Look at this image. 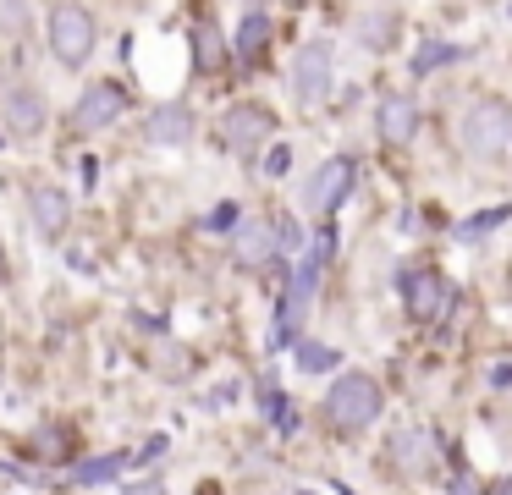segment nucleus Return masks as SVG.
<instances>
[{"label":"nucleus","instance_id":"1","mask_svg":"<svg viewBox=\"0 0 512 495\" xmlns=\"http://www.w3.org/2000/svg\"><path fill=\"white\" fill-rule=\"evenodd\" d=\"M320 407H325V424H331L336 435H364V429L380 418V407H386V391H380L375 374L347 369V374L331 380V391H325Z\"/></svg>","mask_w":512,"mask_h":495},{"label":"nucleus","instance_id":"2","mask_svg":"<svg viewBox=\"0 0 512 495\" xmlns=\"http://www.w3.org/2000/svg\"><path fill=\"white\" fill-rule=\"evenodd\" d=\"M50 55H56L61 66H83L94 55V39H100V28H94V11L78 6V0H61L56 11H50Z\"/></svg>","mask_w":512,"mask_h":495},{"label":"nucleus","instance_id":"3","mask_svg":"<svg viewBox=\"0 0 512 495\" xmlns=\"http://www.w3.org/2000/svg\"><path fill=\"white\" fill-rule=\"evenodd\" d=\"M457 138H463V149L474 154V160H496L512 143V110L501 105V99H474V105L463 110Z\"/></svg>","mask_w":512,"mask_h":495},{"label":"nucleus","instance_id":"4","mask_svg":"<svg viewBox=\"0 0 512 495\" xmlns=\"http://www.w3.org/2000/svg\"><path fill=\"white\" fill-rule=\"evenodd\" d=\"M292 99H303V105H320L325 94H331L336 83V66H331V50L325 44H303L298 55H292Z\"/></svg>","mask_w":512,"mask_h":495},{"label":"nucleus","instance_id":"5","mask_svg":"<svg viewBox=\"0 0 512 495\" xmlns=\"http://www.w3.org/2000/svg\"><path fill=\"white\" fill-rule=\"evenodd\" d=\"M353 182H358V165L347 160V154H336V160H325L320 171H314L303 204H309L314 215H336V209L347 204V193H353Z\"/></svg>","mask_w":512,"mask_h":495},{"label":"nucleus","instance_id":"6","mask_svg":"<svg viewBox=\"0 0 512 495\" xmlns=\"http://www.w3.org/2000/svg\"><path fill=\"white\" fill-rule=\"evenodd\" d=\"M402 303H408V319H441L452 308V286H446L441 270H402Z\"/></svg>","mask_w":512,"mask_h":495},{"label":"nucleus","instance_id":"7","mask_svg":"<svg viewBox=\"0 0 512 495\" xmlns=\"http://www.w3.org/2000/svg\"><path fill=\"white\" fill-rule=\"evenodd\" d=\"M0 116H6V127H12L17 138H34V132H45L50 105L34 83H6L0 88Z\"/></svg>","mask_w":512,"mask_h":495},{"label":"nucleus","instance_id":"8","mask_svg":"<svg viewBox=\"0 0 512 495\" xmlns=\"http://www.w3.org/2000/svg\"><path fill=\"white\" fill-rule=\"evenodd\" d=\"M122 105H127L122 83H89L83 99L72 105V132H105L116 116H122Z\"/></svg>","mask_w":512,"mask_h":495},{"label":"nucleus","instance_id":"9","mask_svg":"<svg viewBox=\"0 0 512 495\" xmlns=\"http://www.w3.org/2000/svg\"><path fill=\"white\" fill-rule=\"evenodd\" d=\"M430 451H435V440L424 435V429L402 424V429L386 435V468L402 473V479H419V473H430V462H435Z\"/></svg>","mask_w":512,"mask_h":495},{"label":"nucleus","instance_id":"10","mask_svg":"<svg viewBox=\"0 0 512 495\" xmlns=\"http://www.w3.org/2000/svg\"><path fill=\"white\" fill-rule=\"evenodd\" d=\"M419 105H413V99L408 94H386V99H380V105H375V132H380V143H397V149H402V143H413V138H419Z\"/></svg>","mask_w":512,"mask_h":495},{"label":"nucleus","instance_id":"11","mask_svg":"<svg viewBox=\"0 0 512 495\" xmlns=\"http://www.w3.org/2000/svg\"><path fill=\"white\" fill-rule=\"evenodd\" d=\"M232 237H237V264H243V270H265V264H276L281 237L270 231V220L248 215V220H237Z\"/></svg>","mask_w":512,"mask_h":495},{"label":"nucleus","instance_id":"12","mask_svg":"<svg viewBox=\"0 0 512 495\" xmlns=\"http://www.w3.org/2000/svg\"><path fill=\"white\" fill-rule=\"evenodd\" d=\"M270 110H259V105H232L226 110V121H221V138H226V149H237V154H248V149H259V143L270 138Z\"/></svg>","mask_w":512,"mask_h":495},{"label":"nucleus","instance_id":"13","mask_svg":"<svg viewBox=\"0 0 512 495\" xmlns=\"http://www.w3.org/2000/svg\"><path fill=\"white\" fill-rule=\"evenodd\" d=\"M28 215H34V226L45 231V237H61V231H67V220H72V198H67V187H56V182H34V187H28Z\"/></svg>","mask_w":512,"mask_h":495},{"label":"nucleus","instance_id":"14","mask_svg":"<svg viewBox=\"0 0 512 495\" xmlns=\"http://www.w3.org/2000/svg\"><path fill=\"white\" fill-rule=\"evenodd\" d=\"M144 138L160 143V149H182V143L193 138V110H188V105H160V110H149Z\"/></svg>","mask_w":512,"mask_h":495},{"label":"nucleus","instance_id":"15","mask_svg":"<svg viewBox=\"0 0 512 495\" xmlns=\"http://www.w3.org/2000/svg\"><path fill=\"white\" fill-rule=\"evenodd\" d=\"M265 44H270V17H265V11H248L243 28H237V55L254 61V55H265Z\"/></svg>","mask_w":512,"mask_h":495},{"label":"nucleus","instance_id":"16","mask_svg":"<svg viewBox=\"0 0 512 495\" xmlns=\"http://www.w3.org/2000/svg\"><path fill=\"white\" fill-rule=\"evenodd\" d=\"M127 468V457H89V462H72V484H83V490H89V484H105V479H116V473Z\"/></svg>","mask_w":512,"mask_h":495},{"label":"nucleus","instance_id":"17","mask_svg":"<svg viewBox=\"0 0 512 495\" xmlns=\"http://www.w3.org/2000/svg\"><path fill=\"white\" fill-rule=\"evenodd\" d=\"M292 358H298L303 374H331L336 363H342L331 347H320V341H298V347H292Z\"/></svg>","mask_w":512,"mask_h":495},{"label":"nucleus","instance_id":"18","mask_svg":"<svg viewBox=\"0 0 512 495\" xmlns=\"http://www.w3.org/2000/svg\"><path fill=\"white\" fill-rule=\"evenodd\" d=\"M457 55H463V50H457V44H441V39H430V44H419V55H413V72H441V66H452L457 61Z\"/></svg>","mask_w":512,"mask_h":495},{"label":"nucleus","instance_id":"19","mask_svg":"<svg viewBox=\"0 0 512 495\" xmlns=\"http://www.w3.org/2000/svg\"><path fill=\"white\" fill-rule=\"evenodd\" d=\"M193 50H199V66H204V72H215V66H221V39H215V28H199Z\"/></svg>","mask_w":512,"mask_h":495},{"label":"nucleus","instance_id":"20","mask_svg":"<svg viewBox=\"0 0 512 495\" xmlns=\"http://www.w3.org/2000/svg\"><path fill=\"white\" fill-rule=\"evenodd\" d=\"M501 220H507V209H485V215H474V220H463V226H457V237H485L490 226H501Z\"/></svg>","mask_w":512,"mask_h":495},{"label":"nucleus","instance_id":"21","mask_svg":"<svg viewBox=\"0 0 512 495\" xmlns=\"http://www.w3.org/2000/svg\"><path fill=\"white\" fill-rule=\"evenodd\" d=\"M391 33H397V22H391V17H369L364 28H358V39L375 50V44H391Z\"/></svg>","mask_w":512,"mask_h":495},{"label":"nucleus","instance_id":"22","mask_svg":"<svg viewBox=\"0 0 512 495\" xmlns=\"http://www.w3.org/2000/svg\"><path fill=\"white\" fill-rule=\"evenodd\" d=\"M39 446H45V451H39L45 462H61V457H67V446H72V440L61 435V429H45V435H39Z\"/></svg>","mask_w":512,"mask_h":495},{"label":"nucleus","instance_id":"23","mask_svg":"<svg viewBox=\"0 0 512 495\" xmlns=\"http://www.w3.org/2000/svg\"><path fill=\"white\" fill-rule=\"evenodd\" d=\"M237 391H243L237 380H221V385L210 391V407H226V402H237Z\"/></svg>","mask_w":512,"mask_h":495},{"label":"nucleus","instance_id":"24","mask_svg":"<svg viewBox=\"0 0 512 495\" xmlns=\"http://www.w3.org/2000/svg\"><path fill=\"white\" fill-rule=\"evenodd\" d=\"M210 226H215V231H226V226L237 231V209H232V204H221V209H215V215H210Z\"/></svg>","mask_w":512,"mask_h":495},{"label":"nucleus","instance_id":"25","mask_svg":"<svg viewBox=\"0 0 512 495\" xmlns=\"http://www.w3.org/2000/svg\"><path fill=\"white\" fill-rule=\"evenodd\" d=\"M155 490H160V484H133L127 495H155Z\"/></svg>","mask_w":512,"mask_h":495},{"label":"nucleus","instance_id":"26","mask_svg":"<svg viewBox=\"0 0 512 495\" xmlns=\"http://www.w3.org/2000/svg\"><path fill=\"white\" fill-rule=\"evenodd\" d=\"M0 281H6V264H0Z\"/></svg>","mask_w":512,"mask_h":495},{"label":"nucleus","instance_id":"27","mask_svg":"<svg viewBox=\"0 0 512 495\" xmlns=\"http://www.w3.org/2000/svg\"><path fill=\"white\" fill-rule=\"evenodd\" d=\"M298 495H314V490H298Z\"/></svg>","mask_w":512,"mask_h":495},{"label":"nucleus","instance_id":"28","mask_svg":"<svg viewBox=\"0 0 512 495\" xmlns=\"http://www.w3.org/2000/svg\"><path fill=\"white\" fill-rule=\"evenodd\" d=\"M507 17H512V6H507Z\"/></svg>","mask_w":512,"mask_h":495}]
</instances>
